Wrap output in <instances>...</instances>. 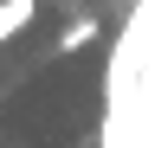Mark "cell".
Wrapping results in <instances>:
<instances>
[{
  "label": "cell",
  "mask_w": 155,
  "mask_h": 148,
  "mask_svg": "<svg viewBox=\"0 0 155 148\" xmlns=\"http://www.w3.org/2000/svg\"><path fill=\"white\" fill-rule=\"evenodd\" d=\"M32 20H39V0H0V45H13Z\"/></svg>",
  "instance_id": "obj_1"
},
{
  "label": "cell",
  "mask_w": 155,
  "mask_h": 148,
  "mask_svg": "<svg viewBox=\"0 0 155 148\" xmlns=\"http://www.w3.org/2000/svg\"><path fill=\"white\" fill-rule=\"evenodd\" d=\"M97 39V20H71L65 32H58V52H78V45H91Z\"/></svg>",
  "instance_id": "obj_2"
}]
</instances>
